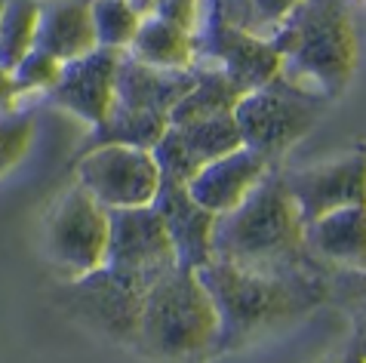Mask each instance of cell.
<instances>
[{
	"instance_id": "8fae6325",
	"label": "cell",
	"mask_w": 366,
	"mask_h": 363,
	"mask_svg": "<svg viewBox=\"0 0 366 363\" xmlns=\"http://www.w3.org/2000/svg\"><path fill=\"white\" fill-rule=\"evenodd\" d=\"M283 182L305 225L335 209L360 207L366 204V145L345 151L332 160H320L314 166L283 169Z\"/></svg>"
},
{
	"instance_id": "4dcf8cb0",
	"label": "cell",
	"mask_w": 366,
	"mask_h": 363,
	"mask_svg": "<svg viewBox=\"0 0 366 363\" xmlns=\"http://www.w3.org/2000/svg\"><path fill=\"white\" fill-rule=\"evenodd\" d=\"M127 4H133V6H139V9H142V13H145V4H148V0H127Z\"/></svg>"
},
{
	"instance_id": "6da1fadb",
	"label": "cell",
	"mask_w": 366,
	"mask_h": 363,
	"mask_svg": "<svg viewBox=\"0 0 366 363\" xmlns=\"http://www.w3.org/2000/svg\"><path fill=\"white\" fill-rule=\"evenodd\" d=\"M197 274L219 314L216 357H222L330 302L332 271L323 265L299 271H249L209 259Z\"/></svg>"
},
{
	"instance_id": "cb8c5ba5",
	"label": "cell",
	"mask_w": 366,
	"mask_h": 363,
	"mask_svg": "<svg viewBox=\"0 0 366 363\" xmlns=\"http://www.w3.org/2000/svg\"><path fill=\"white\" fill-rule=\"evenodd\" d=\"M142 9L127 0H93V28L96 44L114 53H127L139 31Z\"/></svg>"
},
{
	"instance_id": "52a82bcc",
	"label": "cell",
	"mask_w": 366,
	"mask_h": 363,
	"mask_svg": "<svg viewBox=\"0 0 366 363\" xmlns=\"http://www.w3.org/2000/svg\"><path fill=\"white\" fill-rule=\"evenodd\" d=\"M145 292L148 289L102 265L99 271H89L77 280H62L56 302L65 308L68 317L84 324L89 332L124 348H136Z\"/></svg>"
},
{
	"instance_id": "30bf717a",
	"label": "cell",
	"mask_w": 366,
	"mask_h": 363,
	"mask_svg": "<svg viewBox=\"0 0 366 363\" xmlns=\"http://www.w3.org/2000/svg\"><path fill=\"white\" fill-rule=\"evenodd\" d=\"M105 268L142 289L176 268V253L154 207L108 209Z\"/></svg>"
},
{
	"instance_id": "d6986e66",
	"label": "cell",
	"mask_w": 366,
	"mask_h": 363,
	"mask_svg": "<svg viewBox=\"0 0 366 363\" xmlns=\"http://www.w3.org/2000/svg\"><path fill=\"white\" fill-rule=\"evenodd\" d=\"M129 59L151 68H167V71H191L197 65V40L194 31L169 22L164 16L142 13L139 31L127 49Z\"/></svg>"
},
{
	"instance_id": "9a60e30c",
	"label": "cell",
	"mask_w": 366,
	"mask_h": 363,
	"mask_svg": "<svg viewBox=\"0 0 366 363\" xmlns=\"http://www.w3.org/2000/svg\"><path fill=\"white\" fill-rule=\"evenodd\" d=\"M151 207L157 209L167 228L176 265L200 271L212 259V228H216L219 216L207 213L200 204L191 200L185 185H172V182H160V191Z\"/></svg>"
},
{
	"instance_id": "d6a6232c",
	"label": "cell",
	"mask_w": 366,
	"mask_h": 363,
	"mask_svg": "<svg viewBox=\"0 0 366 363\" xmlns=\"http://www.w3.org/2000/svg\"><path fill=\"white\" fill-rule=\"evenodd\" d=\"M357 4H366V0H357Z\"/></svg>"
},
{
	"instance_id": "5b68a950",
	"label": "cell",
	"mask_w": 366,
	"mask_h": 363,
	"mask_svg": "<svg viewBox=\"0 0 366 363\" xmlns=\"http://www.w3.org/2000/svg\"><path fill=\"white\" fill-rule=\"evenodd\" d=\"M323 108V99L274 77L268 86L240 96V102L234 105L240 145L277 166V160L317 126Z\"/></svg>"
},
{
	"instance_id": "ba28073f",
	"label": "cell",
	"mask_w": 366,
	"mask_h": 363,
	"mask_svg": "<svg viewBox=\"0 0 366 363\" xmlns=\"http://www.w3.org/2000/svg\"><path fill=\"white\" fill-rule=\"evenodd\" d=\"M194 40L197 65L219 68L243 96L259 86H268L280 74V56L271 46V40L231 25L212 0H200Z\"/></svg>"
},
{
	"instance_id": "e0dca14e",
	"label": "cell",
	"mask_w": 366,
	"mask_h": 363,
	"mask_svg": "<svg viewBox=\"0 0 366 363\" xmlns=\"http://www.w3.org/2000/svg\"><path fill=\"white\" fill-rule=\"evenodd\" d=\"M191 86H194V68L191 71H167V68L142 65L124 53L114 80V102L169 117L172 108L188 96Z\"/></svg>"
},
{
	"instance_id": "f546056e",
	"label": "cell",
	"mask_w": 366,
	"mask_h": 363,
	"mask_svg": "<svg viewBox=\"0 0 366 363\" xmlns=\"http://www.w3.org/2000/svg\"><path fill=\"white\" fill-rule=\"evenodd\" d=\"M16 84H13V71L0 68V108H16Z\"/></svg>"
},
{
	"instance_id": "7a4b0ae2",
	"label": "cell",
	"mask_w": 366,
	"mask_h": 363,
	"mask_svg": "<svg viewBox=\"0 0 366 363\" xmlns=\"http://www.w3.org/2000/svg\"><path fill=\"white\" fill-rule=\"evenodd\" d=\"M305 228L308 225L283 182V169L274 166L243 204L216 219L212 259L249 271L314 268L320 262L308 256Z\"/></svg>"
},
{
	"instance_id": "5bb4252c",
	"label": "cell",
	"mask_w": 366,
	"mask_h": 363,
	"mask_svg": "<svg viewBox=\"0 0 366 363\" xmlns=\"http://www.w3.org/2000/svg\"><path fill=\"white\" fill-rule=\"evenodd\" d=\"M271 169L274 166L265 157H259L256 151L240 145L237 151H228V154H222L212 160V164L203 166L185 185V191L207 213L225 216L249 197V191L256 188Z\"/></svg>"
},
{
	"instance_id": "4fadbf2b",
	"label": "cell",
	"mask_w": 366,
	"mask_h": 363,
	"mask_svg": "<svg viewBox=\"0 0 366 363\" xmlns=\"http://www.w3.org/2000/svg\"><path fill=\"white\" fill-rule=\"evenodd\" d=\"M120 56L124 53L96 46L93 53L80 56L74 62H65L62 77L46 96L53 99V105L71 111L86 126L102 124L108 117L111 105H114V80Z\"/></svg>"
},
{
	"instance_id": "9c48e42d",
	"label": "cell",
	"mask_w": 366,
	"mask_h": 363,
	"mask_svg": "<svg viewBox=\"0 0 366 363\" xmlns=\"http://www.w3.org/2000/svg\"><path fill=\"white\" fill-rule=\"evenodd\" d=\"M74 182L105 209H136L154 204L160 169L151 151L102 145L77 154Z\"/></svg>"
},
{
	"instance_id": "2e32d148",
	"label": "cell",
	"mask_w": 366,
	"mask_h": 363,
	"mask_svg": "<svg viewBox=\"0 0 366 363\" xmlns=\"http://www.w3.org/2000/svg\"><path fill=\"white\" fill-rule=\"evenodd\" d=\"M305 247L330 271H366V204L314 219L305 228Z\"/></svg>"
},
{
	"instance_id": "7c38bea8",
	"label": "cell",
	"mask_w": 366,
	"mask_h": 363,
	"mask_svg": "<svg viewBox=\"0 0 366 363\" xmlns=\"http://www.w3.org/2000/svg\"><path fill=\"white\" fill-rule=\"evenodd\" d=\"M237 148L240 133L234 124V114H216L185 120V124H169L164 139L151 148V154L157 160L160 182L188 185L207 164Z\"/></svg>"
},
{
	"instance_id": "484cf974",
	"label": "cell",
	"mask_w": 366,
	"mask_h": 363,
	"mask_svg": "<svg viewBox=\"0 0 366 363\" xmlns=\"http://www.w3.org/2000/svg\"><path fill=\"white\" fill-rule=\"evenodd\" d=\"M59 77H62V62L53 59L44 49H31L22 62L13 68V84H16V96L22 99L28 93H49Z\"/></svg>"
},
{
	"instance_id": "d4e9b609",
	"label": "cell",
	"mask_w": 366,
	"mask_h": 363,
	"mask_svg": "<svg viewBox=\"0 0 366 363\" xmlns=\"http://www.w3.org/2000/svg\"><path fill=\"white\" fill-rule=\"evenodd\" d=\"M34 142V114L19 108H0V176H6Z\"/></svg>"
},
{
	"instance_id": "ffe728a7",
	"label": "cell",
	"mask_w": 366,
	"mask_h": 363,
	"mask_svg": "<svg viewBox=\"0 0 366 363\" xmlns=\"http://www.w3.org/2000/svg\"><path fill=\"white\" fill-rule=\"evenodd\" d=\"M167 126H169V117L148 114V111H136V108L114 102L102 124L89 126V136H86V142L80 145L77 154L102 148V145H127V148L151 151L160 139H164Z\"/></svg>"
},
{
	"instance_id": "ac0fdd59",
	"label": "cell",
	"mask_w": 366,
	"mask_h": 363,
	"mask_svg": "<svg viewBox=\"0 0 366 363\" xmlns=\"http://www.w3.org/2000/svg\"><path fill=\"white\" fill-rule=\"evenodd\" d=\"M96 46L93 0H40L34 49H44L65 65Z\"/></svg>"
},
{
	"instance_id": "f1b7e54d",
	"label": "cell",
	"mask_w": 366,
	"mask_h": 363,
	"mask_svg": "<svg viewBox=\"0 0 366 363\" xmlns=\"http://www.w3.org/2000/svg\"><path fill=\"white\" fill-rule=\"evenodd\" d=\"M332 363H366V329L363 327H354L348 348H345Z\"/></svg>"
},
{
	"instance_id": "83f0119b",
	"label": "cell",
	"mask_w": 366,
	"mask_h": 363,
	"mask_svg": "<svg viewBox=\"0 0 366 363\" xmlns=\"http://www.w3.org/2000/svg\"><path fill=\"white\" fill-rule=\"evenodd\" d=\"M145 13L164 16V19H169V22L194 31L197 16H200V0H148Z\"/></svg>"
},
{
	"instance_id": "603a6c76",
	"label": "cell",
	"mask_w": 366,
	"mask_h": 363,
	"mask_svg": "<svg viewBox=\"0 0 366 363\" xmlns=\"http://www.w3.org/2000/svg\"><path fill=\"white\" fill-rule=\"evenodd\" d=\"M212 4L231 25L268 40L305 0H212Z\"/></svg>"
},
{
	"instance_id": "44dd1931",
	"label": "cell",
	"mask_w": 366,
	"mask_h": 363,
	"mask_svg": "<svg viewBox=\"0 0 366 363\" xmlns=\"http://www.w3.org/2000/svg\"><path fill=\"white\" fill-rule=\"evenodd\" d=\"M240 89L212 65H194V86L188 96L172 108L169 124H185V120L216 117V114H234V105L240 102Z\"/></svg>"
},
{
	"instance_id": "277c9868",
	"label": "cell",
	"mask_w": 366,
	"mask_h": 363,
	"mask_svg": "<svg viewBox=\"0 0 366 363\" xmlns=\"http://www.w3.org/2000/svg\"><path fill=\"white\" fill-rule=\"evenodd\" d=\"M216 345L219 314L197 271L176 265L157 277L142 299L133 351L154 363H212Z\"/></svg>"
},
{
	"instance_id": "1f68e13d",
	"label": "cell",
	"mask_w": 366,
	"mask_h": 363,
	"mask_svg": "<svg viewBox=\"0 0 366 363\" xmlns=\"http://www.w3.org/2000/svg\"><path fill=\"white\" fill-rule=\"evenodd\" d=\"M0 13H4V0H0Z\"/></svg>"
},
{
	"instance_id": "7402d4cb",
	"label": "cell",
	"mask_w": 366,
	"mask_h": 363,
	"mask_svg": "<svg viewBox=\"0 0 366 363\" xmlns=\"http://www.w3.org/2000/svg\"><path fill=\"white\" fill-rule=\"evenodd\" d=\"M40 0H4L0 13V68L13 71L34 49Z\"/></svg>"
},
{
	"instance_id": "4316f807",
	"label": "cell",
	"mask_w": 366,
	"mask_h": 363,
	"mask_svg": "<svg viewBox=\"0 0 366 363\" xmlns=\"http://www.w3.org/2000/svg\"><path fill=\"white\" fill-rule=\"evenodd\" d=\"M330 299H339L354 317V327L366 329V271H332Z\"/></svg>"
},
{
	"instance_id": "3957f363",
	"label": "cell",
	"mask_w": 366,
	"mask_h": 363,
	"mask_svg": "<svg viewBox=\"0 0 366 363\" xmlns=\"http://www.w3.org/2000/svg\"><path fill=\"white\" fill-rule=\"evenodd\" d=\"M280 56V80L332 102L348 89L360 59V40L345 0H305L271 37Z\"/></svg>"
},
{
	"instance_id": "8992f818",
	"label": "cell",
	"mask_w": 366,
	"mask_h": 363,
	"mask_svg": "<svg viewBox=\"0 0 366 363\" xmlns=\"http://www.w3.org/2000/svg\"><path fill=\"white\" fill-rule=\"evenodd\" d=\"M40 244L46 262L62 280H77L89 271H99L108 253V209L74 182L49 204Z\"/></svg>"
}]
</instances>
